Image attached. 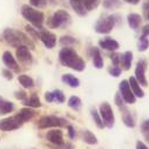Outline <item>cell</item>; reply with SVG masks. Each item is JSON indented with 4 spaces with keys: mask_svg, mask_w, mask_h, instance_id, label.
I'll return each instance as SVG.
<instances>
[{
    "mask_svg": "<svg viewBox=\"0 0 149 149\" xmlns=\"http://www.w3.org/2000/svg\"><path fill=\"white\" fill-rule=\"evenodd\" d=\"M3 36L4 40L12 47L18 48L20 46H26L29 49H35V44L33 42V40L21 31L14 28H5Z\"/></svg>",
    "mask_w": 149,
    "mask_h": 149,
    "instance_id": "cell-2",
    "label": "cell"
},
{
    "mask_svg": "<svg viewBox=\"0 0 149 149\" xmlns=\"http://www.w3.org/2000/svg\"><path fill=\"white\" fill-rule=\"evenodd\" d=\"M99 113H100V116H101V119L103 121L104 127H107L109 129H111L114 127V123H115L114 111H113V108L110 107V104L108 102L101 103L100 109H99Z\"/></svg>",
    "mask_w": 149,
    "mask_h": 149,
    "instance_id": "cell-8",
    "label": "cell"
},
{
    "mask_svg": "<svg viewBox=\"0 0 149 149\" xmlns=\"http://www.w3.org/2000/svg\"><path fill=\"white\" fill-rule=\"evenodd\" d=\"M81 137H82V141L87 144H91V146H94L97 143V139L96 136L88 129H85L82 130V134H81Z\"/></svg>",
    "mask_w": 149,
    "mask_h": 149,
    "instance_id": "cell-28",
    "label": "cell"
},
{
    "mask_svg": "<svg viewBox=\"0 0 149 149\" xmlns=\"http://www.w3.org/2000/svg\"><path fill=\"white\" fill-rule=\"evenodd\" d=\"M147 60L146 59H140L136 63V68H135V79L136 81L140 84V86H143V87H148V81H147V78H146V69H147Z\"/></svg>",
    "mask_w": 149,
    "mask_h": 149,
    "instance_id": "cell-9",
    "label": "cell"
},
{
    "mask_svg": "<svg viewBox=\"0 0 149 149\" xmlns=\"http://www.w3.org/2000/svg\"><path fill=\"white\" fill-rule=\"evenodd\" d=\"M46 140L48 142H51L52 144H54V146H61V144L65 143V141H63V133H62V130L60 128L52 129V130L47 132Z\"/></svg>",
    "mask_w": 149,
    "mask_h": 149,
    "instance_id": "cell-14",
    "label": "cell"
},
{
    "mask_svg": "<svg viewBox=\"0 0 149 149\" xmlns=\"http://www.w3.org/2000/svg\"><path fill=\"white\" fill-rule=\"evenodd\" d=\"M14 110V104L11 101L5 100L3 96H0V115H7Z\"/></svg>",
    "mask_w": 149,
    "mask_h": 149,
    "instance_id": "cell-23",
    "label": "cell"
},
{
    "mask_svg": "<svg viewBox=\"0 0 149 149\" xmlns=\"http://www.w3.org/2000/svg\"><path fill=\"white\" fill-rule=\"evenodd\" d=\"M3 75H4V78L7 79V80H12V79H13V73H12L8 68H6V69L3 70Z\"/></svg>",
    "mask_w": 149,
    "mask_h": 149,
    "instance_id": "cell-42",
    "label": "cell"
},
{
    "mask_svg": "<svg viewBox=\"0 0 149 149\" xmlns=\"http://www.w3.org/2000/svg\"><path fill=\"white\" fill-rule=\"evenodd\" d=\"M15 115L18 116V119H19L22 123H25V122H27V121H31V120L36 115V111H35L33 108L25 107V108H21V109L19 110V113L15 114Z\"/></svg>",
    "mask_w": 149,
    "mask_h": 149,
    "instance_id": "cell-18",
    "label": "cell"
},
{
    "mask_svg": "<svg viewBox=\"0 0 149 149\" xmlns=\"http://www.w3.org/2000/svg\"><path fill=\"white\" fill-rule=\"evenodd\" d=\"M81 104H82L81 99L79 96H77V95L70 96L69 100H68V107L72 108V109H74V110H80Z\"/></svg>",
    "mask_w": 149,
    "mask_h": 149,
    "instance_id": "cell-30",
    "label": "cell"
},
{
    "mask_svg": "<svg viewBox=\"0 0 149 149\" xmlns=\"http://www.w3.org/2000/svg\"><path fill=\"white\" fill-rule=\"evenodd\" d=\"M133 52L130 51H127L125 53L121 54L120 56V68L122 70H129L130 67H132V62H133Z\"/></svg>",
    "mask_w": 149,
    "mask_h": 149,
    "instance_id": "cell-21",
    "label": "cell"
},
{
    "mask_svg": "<svg viewBox=\"0 0 149 149\" xmlns=\"http://www.w3.org/2000/svg\"><path fill=\"white\" fill-rule=\"evenodd\" d=\"M101 0H69V5L80 17H86L88 12L97 8Z\"/></svg>",
    "mask_w": 149,
    "mask_h": 149,
    "instance_id": "cell-5",
    "label": "cell"
},
{
    "mask_svg": "<svg viewBox=\"0 0 149 149\" xmlns=\"http://www.w3.org/2000/svg\"><path fill=\"white\" fill-rule=\"evenodd\" d=\"M102 6L106 10H116L122 6L121 0H102Z\"/></svg>",
    "mask_w": 149,
    "mask_h": 149,
    "instance_id": "cell-29",
    "label": "cell"
},
{
    "mask_svg": "<svg viewBox=\"0 0 149 149\" xmlns=\"http://www.w3.org/2000/svg\"><path fill=\"white\" fill-rule=\"evenodd\" d=\"M91 115H92V118H93V120H94L96 127L100 128V129H103V128H104L103 121H102V119H101V116H100V113H99V111H97L95 108H92V109H91Z\"/></svg>",
    "mask_w": 149,
    "mask_h": 149,
    "instance_id": "cell-31",
    "label": "cell"
},
{
    "mask_svg": "<svg viewBox=\"0 0 149 149\" xmlns=\"http://www.w3.org/2000/svg\"><path fill=\"white\" fill-rule=\"evenodd\" d=\"M120 56H121V54L115 53V52H113V53L109 55L110 61L113 62V66H120Z\"/></svg>",
    "mask_w": 149,
    "mask_h": 149,
    "instance_id": "cell-38",
    "label": "cell"
},
{
    "mask_svg": "<svg viewBox=\"0 0 149 149\" xmlns=\"http://www.w3.org/2000/svg\"><path fill=\"white\" fill-rule=\"evenodd\" d=\"M25 29H26V32H27V34H28L29 38H32V39H34V40H40V32H38V28H35V27H32V26L27 25V26L25 27Z\"/></svg>",
    "mask_w": 149,
    "mask_h": 149,
    "instance_id": "cell-33",
    "label": "cell"
},
{
    "mask_svg": "<svg viewBox=\"0 0 149 149\" xmlns=\"http://www.w3.org/2000/svg\"><path fill=\"white\" fill-rule=\"evenodd\" d=\"M136 149H149L142 141H137L136 142Z\"/></svg>",
    "mask_w": 149,
    "mask_h": 149,
    "instance_id": "cell-45",
    "label": "cell"
},
{
    "mask_svg": "<svg viewBox=\"0 0 149 149\" xmlns=\"http://www.w3.org/2000/svg\"><path fill=\"white\" fill-rule=\"evenodd\" d=\"M3 62H4V65L8 69H12V70H15V72L19 70V65H18L17 60L14 59V56L12 55V53L10 51H5L4 52V54H3Z\"/></svg>",
    "mask_w": 149,
    "mask_h": 149,
    "instance_id": "cell-17",
    "label": "cell"
},
{
    "mask_svg": "<svg viewBox=\"0 0 149 149\" xmlns=\"http://www.w3.org/2000/svg\"><path fill=\"white\" fill-rule=\"evenodd\" d=\"M59 42L63 47H69V46H72L74 44H77V40H75V38H73V36H70V35H63V36L60 38Z\"/></svg>",
    "mask_w": 149,
    "mask_h": 149,
    "instance_id": "cell-32",
    "label": "cell"
},
{
    "mask_svg": "<svg viewBox=\"0 0 149 149\" xmlns=\"http://www.w3.org/2000/svg\"><path fill=\"white\" fill-rule=\"evenodd\" d=\"M120 21H121V19H120L119 14H111V15L102 17L95 22L94 29L99 34H108L113 31V28L116 25L120 24Z\"/></svg>",
    "mask_w": 149,
    "mask_h": 149,
    "instance_id": "cell-4",
    "label": "cell"
},
{
    "mask_svg": "<svg viewBox=\"0 0 149 149\" xmlns=\"http://www.w3.org/2000/svg\"><path fill=\"white\" fill-rule=\"evenodd\" d=\"M128 82H129V86H130V88H132V91H133V93L136 97H143L144 96V92L142 91L140 84L136 81V79L134 77H130Z\"/></svg>",
    "mask_w": 149,
    "mask_h": 149,
    "instance_id": "cell-26",
    "label": "cell"
},
{
    "mask_svg": "<svg viewBox=\"0 0 149 149\" xmlns=\"http://www.w3.org/2000/svg\"><path fill=\"white\" fill-rule=\"evenodd\" d=\"M127 22L132 29L136 31L140 28V26L142 24V17L137 13H129L127 15Z\"/></svg>",
    "mask_w": 149,
    "mask_h": 149,
    "instance_id": "cell-22",
    "label": "cell"
},
{
    "mask_svg": "<svg viewBox=\"0 0 149 149\" xmlns=\"http://www.w3.org/2000/svg\"><path fill=\"white\" fill-rule=\"evenodd\" d=\"M120 109H121L122 121H123V123L126 125V127H128V128H134V127H135V119H134V116L132 115L130 110H129L126 106L120 107Z\"/></svg>",
    "mask_w": 149,
    "mask_h": 149,
    "instance_id": "cell-19",
    "label": "cell"
},
{
    "mask_svg": "<svg viewBox=\"0 0 149 149\" xmlns=\"http://www.w3.org/2000/svg\"><path fill=\"white\" fill-rule=\"evenodd\" d=\"M119 93L121 94L123 101L128 104H134L136 102V96L134 95L128 80H122L119 85Z\"/></svg>",
    "mask_w": 149,
    "mask_h": 149,
    "instance_id": "cell-10",
    "label": "cell"
},
{
    "mask_svg": "<svg viewBox=\"0 0 149 149\" xmlns=\"http://www.w3.org/2000/svg\"><path fill=\"white\" fill-rule=\"evenodd\" d=\"M114 101H115V104H116L119 108L122 107V106H125V101H123V99H122V96H121L120 93H116V94H115Z\"/></svg>",
    "mask_w": 149,
    "mask_h": 149,
    "instance_id": "cell-40",
    "label": "cell"
},
{
    "mask_svg": "<svg viewBox=\"0 0 149 149\" xmlns=\"http://www.w3.org/2000/svg\"><path fill=\"white\" fill-rule=\"evenodd\" d=\"M21 15L35 28L42 29L44 22H45V14L41 11L36 10L35 7H33L31 5H22L21 6Z\"/></svg>",
    "mask_w": 149,
    "mask_h": 149,
    "instance_id": "cell-3",
    "label": "cell"
},
{
    "mask_svg": "<svg viewBox=\"0 0 149 149\" xmlns=\"http://www.w3.org/2000/svg\"><path fill=\"white\" fill-rule=\"evenodd\" d=\"M67 130H68V136H69L70 140H74V139H75V136H77L75 128H74L73 126H70V125H68V126H67Z\"/></svg>",
    "mask_w": 149,
    "mask_h": 149,
    "instance_id": "cell-41",
    "label": "cell"
},
{
    "mask_svg": "<svg viewBox=\"0 0 149 149\" xmlns=\"http://www.w3.org/2000/svg\"><path fill=\"white\" fill-rule=\"evenodd\" d=\"M54 148L55 149H74V146L72 144V143H63V144H61V146H54Z\"/></svg>",
    "mask_w": 149,
    "mask_h": 149,
    "instance_id": "cell-43",
    "label": "cell"
},
{
    "mask_svg": "<svg viewBox=\"0 0 149 149\" xmlns=\"http://www.w3.org/2000/svg\"><path fill=\"white\" fill-rule=\"evenodd\" d=\"M45 100L47 102H58V103H63L66 101L65 94L60 89H54L53 92H46L45 93Z\"/></svg>",
    "mask_w": 149,
    "mask_h": 149,
    "instance_id": "cell-16",
    "label": "cell"
},
{
    "mask_svg": "<svg viewBox=\"0 0 149 149\" xmlns=\"http://www.w3.org/2000/svg\"><path fill=\"white\" fill-rule=\"evenodd\" d=\"M24 123L18 119L17 115L13 116H8L5 119L0 120V130L3 132H12L15 129H19Z\"/></svg>",
    "mask_w": 149,
    "mask_h": 149,
    "instance_id": "cell-11",
    "label": "cell"
},
{
    "mask_svg": "<svg viewBox=\"0 0 149 149\" xmlns=\"http://www.w3.org/2000/svg\"><path fill=\"white\" fill-rule=\"evenodd\" d=\"M121 72H122V69L119 66H111V67L108 68V73L110 74L111 77H114V78L120 77L121 75Z\"/></svg>",
    "mask_w": 149,
    "mask_h": 149,
    "instance_id": "cell-37",
    "label": "cell"
},
{
    "mask_svg": "<svg viewBox=\"0 0 149 149\" xmlns=\"http://www.w3.org/2000/svg\"><path fill=\"white\" fill-rule=\"evenodd\" d=\"M142 8H143V12H147V11H149V0H143Z\"/></svg>",
    "mask_w": 149,
    "mask_h": 149,
    "instance_id": "cell-46",
    "label": "cell"
},
{
    "mask_svg": "<svg viewBox=\"0 0 149 149\" xmlns=\"http://www.w3.org/2000/svg\"><path fill=\"white\" fill-rule=\"evenodd\" d=\"M91 56H92V61L93 65L96 69H101L103 68V59L101 55V52L99 49V47H92L91 49Z\"/></svg>",
    "mask_w": 149,
    "mask_h": 149,
    "instance_id": "cell-20",
    "label": "cell"
},
{
    "mask_svg": "<svg viewBox=\"0 0 149 149\" xmlns=\"http://www.w3.org/2000/svg\"><path fill=\"white\" fill-rule=\"evenodd\" d=\"M29 4L35 8H44L47 6V0H29Z\"/></svg>",
    "mask_w": 149,
    "mask_h": 149,
    "instance_id": "cell-36",
    "label": "cell"
},
{
    "mask_svg": "<svg viewBox=\"0 0 149 149\" xmlns=\"http://www.w3.org/2000/svg\"><path fill=\"white\" fill-rule=\"evenodd\" d=\"M144 17L147 18V20L149 21V11H147V12H144Z\"/></svg>",
    "mask_w": 149,
    "mask_h": 149,
    "instance_id": "cell-48",
    "label": "cell"
},
{
    "mask_svg": "<svg viewBox=\"0 0 149 149\" xmlns=\"http://www.w3.org/2000/svg\"><path fill=\"white\" fill-rule=\"evenodd\" d=\"M99 47H101L102 49L109 51V52H115V51L119 49L120 45L115 39L110 38V36H107V38H103V39L99 40Z\"/></svg>",
    "mask_w": 149,
    "mask_h": 149,
    "instance_id": "cell-15",
    "label": "cell"
},
{
    "mask_svg": "<svg viewBox=\"0 0 149 149\" xmlns=\"http://www.w3.org/2000/svg\"><path fill=\"white\" fill-rule=\"evenodd\" d=\"M59 61L62 66L77 72H84L86 68L85 60L70 47H63L59 52Z\"/></svg>",
    "mask_w": 149,
    "mask_h": 149,
    "instance_id": "cell-1",
    "label": "cell"
},
{
    "mask_svg": "<svg viewBox=\"0 0 149 149\" xmlns=\"http://www.w3.org/2000/svg\"><path fill=\"white\" fill-rule=\"evenodd\" d=\"M61 80H62L63 84H66L70 88H78L80 86V80L77 77L72 75V74H63Z\"/></svg>",
    "mask_w": 149,
    "mask_h": 149,
    "instance_id": "cell-25",
    "label": "cell"
},
{
    "mask_svg": "<svg viewBox=\"0 0 149 149\" xmlns=\"http://www.w3.org/2000/svg\"><path fill=\"white\" fill-rule=\"evenodd\" d=\"M68 126L67 120L56 115H45L39 119L38 127L40 129H47V128H62Z\"/></svg>",
    "mask_w": 149,
    "mask_h": 149,
    "instance_id": "cell-7",
    "label": "cell"
},
{
    "mask_svg": "<svg viewBox=\"0 0 149 149\" xmlns=\"http://www.w3.org/2000/svg\"><path fill=\"white\" fill-rule=\"evenodd\" d=\"M70 21H72V17L67 11L58 10L47 20V25L49 28H65L70 24Z\"/></svg>",
    "mask_w": 149,
    "mask_h": 149,
    "instance_id": "cell-6",
    "label": "cell"
},
{
    "mask_svg": "<svg viewBox=\"0 0 149 149\" xmlns=\"http://www.w3.org/2000/svg\"><path fill=\"white\" fill-rule=\"evenodd\" d=\"M148 35H149V25H144L143 28H142V34H141V36H144V38H147Z\"/></svg>",
    "mask_w": 149,
    "mask_h": 149,
    "instance_id": "cell-44",
    "label": "cell"
},
{
    "mask_svg": "<svg viewBox=\"0 0 149 149\" xmlns=\"http://www.w3.org/2000/svg\"><path fill=\"white\" fill-rule=\"evenodd\" d=\"M141 133H142L144 140L149 143V119L144 120V121L141 123Z\"/></svg>",
    "mask_w": 149,
    "mask_h": 149,
    "instance_id": "cell-35",
    "label": "cell"
},
{
    "mask_svg": "<svg viewBox=\"0 0 149 149\" xmlns=\"http://www.w3.org/2000/svg\"><path fill=\"white\" fill-rule=\"evenodd\" d=\"M22 102H24V104L26 107H29V108H40L42 106V103L40 101V97L38 96L36 93H33L28 99H26Z\"/></svg>",
    "mask_w": 149,
    "mask_h": 149,
    "instance_id": "cell-24",
    "label": "cell"
},
{
    "mask_svg": "<svg viewBox=\"0 0 149 149\" xmlns=\"http://www.w3.org/2000/svg\"><path fill=\"white\" fill-rule=\"evenodd\" d=\"M14 96H15V99H18L20 101H25L27 99V94L25 91H17L14 93Z\"/></svg>",
    "mask_w": 149,
    "mask_h": 149,
    "instance_id": "cell-39",
    "label": "cell"
},
{
    "mask_svg": "<svg viewBox=\"0 0 149 149\" xmlns=\"http://www.w3.org/2000/svg\"><path fill=\"white\" fill-rule=\"evenodd\" d=\"M123 1L129 4V5H137V4H140L141 0H123Z\"/></svg>",
    "mask_w": 149,
    "mask_h": 149,
    "instance_id": "cell-47",
    "label": "cell"
},
{
    "mask_svg": "<svg viewBox=\"0 0 149 149\" xmlns=\"http://www.w3.org/2000/svg\"><path fill=\"white\" fill-rule=\"evenodd\" d=\"M149 47V40L148 38H144V36L140 35V39H139V44H137V51L139 52H146Z\"/></svg>",
    "mask_w": 149,
    "mask_h": 149,
    "instance_id": "cell-34",
    "label": "cell"
},
{
    "mask_svg": "<svg viewBox=\"0 0 149 149\" xmlns=\"http://www.w3.org/2000/svg\"><path fill=\"white\" fill-rule=\"evenodd\" d=\"M18 81L26 89H29V88L34 87V80L29 75H27V74H21V75H19L18 77Z\"/></svg>",
    "mask_w": 149,
    "mask_h": 149,
    "instance_id": "cell-27",
    "label": "cell"
},
{
    "mask_svg": "<svg viewBox=\"0 0 149 149\" xmlns=\"http://www.w3.org/2000/svg\"><path fill=\"white\" fill-rule=\"evenodd\" d=\"M15 55H17V59L19 60V62L25 66H31L33 62V56H32L31 49L26 46L18 47L15 51Z\"/></svg>",
    "mask_w": 149,
    "mask_h": 149,
    "instance_id": "cell-12",
    "label": "cell"
},
{
    "mask_svg": "<svg viewBox=\"0 0 149 149\" xmlns=\"http://www.w3.org/2000/svg\"><path fill=\"white\" fill-rule=\"evenodd\" d=\"M40 40L42 41V44L45 45L46 48L52 49L53 47H55V44H56V35L54 33H52L51 31L41 29V32H40Z\"/></svg>",
    "mask_w": 149,
    "mask_h": 149,
    "instance_id": "cell-13",
    "label": "cell"
}]
</instances>
